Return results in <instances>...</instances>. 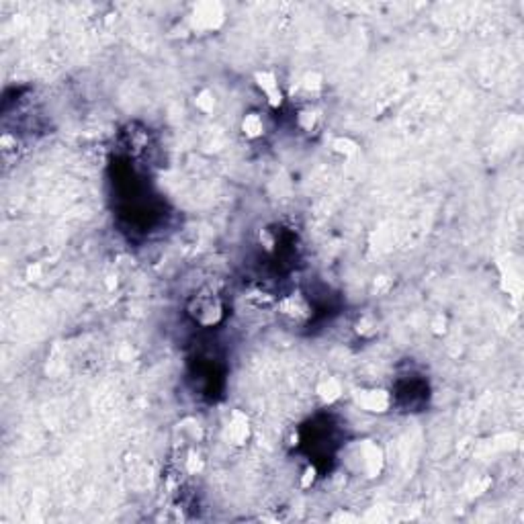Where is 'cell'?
I'll use <instances>...</instances> for the list:
<instances>
[{"label":"cell","instance_id":"5b68a950","mask_svg":"<svg viewBox=\"0 0 524 524\" xmlns=\"http://www.w3.org/2000/svg\"><path fill=\"white\" fill-rule=\"evenodd\" d=\"M264 132V123H262V117L258 113H250L244 119V134L248 137H258L262 136Z\"/></svg>","mask_w":524,"mask_h":524},{"label":"cell","instance_id":"277c9868","mask_svg":"<svg viewBox=\"0 0 524 524\" xmlns=\"http://www.w3.org/2000/svg\"><path fill=\"white\" fill-rule=\"evenodd\" d=\"M258 86L262 88V93L267 95V100L271 103L272 107H279L283 103V95H281L279 82H276V78L272 76L271 72L258 74Z\"/></svg>","mask_w":524,"mask_h":524},{"label":"cell","instance_id":"7a4b0ae2","mask_svg":"<svg viewBox=\"0 0 524 524\" xmlns=\"http://www.w3.org/2000/svg\"><path fill=\"white\" fill-rule=\"evenodd\" d=\"M359 406L365 409V412H388L391 406V397H389L388 391L383 389H371V391H361L359 397H356Z\"/></svg>","mask_w":524,"mask_h":524},{"label":"cell","instance_id":"6da1fadb","mask_svg":"<svg viewBox=\"0 0 524 524\" xmlns=\"http://www.w3.org/2000/svg\"><path fill=\"white\" fill-rule=\"evenodd\" d=\"M191 313H193L197 324H201V326H214V324H217L221 320L223 308H221V303L215 299L214 295H199V297H194Z\"/></svg>","mask_w":524,"mask_h":524},{"label":"cell","instance_id":"3957f363","mask_svg":"<svg viewBox=\"0 0 524 524\" xmlns=\"http://www.w3.org/2000/svg\"><path fill=\"white\" fill-rule=\"evenodd\" d=\"M194 25L199 29H215L223 21V11L219 4H199L194 8Z\"/></svg>","mask_w":524,"mask_h":524}]
</instances>
